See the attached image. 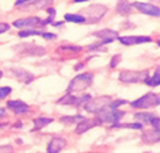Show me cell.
Segmentation results:
<instances>
[{
	"instance_id": "obj_13",
	"label": "cell",
	"mask_w": 160,
	"mask_h": 153,
	"mask_svg": "<svg viewBox=\"0 0 160 153\" xmlns=\"http://www.w3.org/2000/svg\"><path fill=\"white\" fill-rule=\"evenodd\" d=\"M94 35L102 39V45H103V43L113 42L114 39H118V34H117V31H114V30H102V31H97V33H95Z\"/></svg>"
},
{
	"instance_id": "obj_29",
	"label": "cell",
	"mask_w": 160,
	"mask_h": 153,
	"mask_svg": "<svg viewBox=\"0 0 160 153\" xmlns=\"http://www.w3.org/2000/svg\"><path fill=\"white\" fill-rule=\"evenodd\" d=\"M31 0H17L15 2V6H21V4H25V3H29Z\"/></svg>"
},
{
	"instance_id": "obj_6",
	"label": "cell",
	"mask_w": 160,
	"mask_h": 153,
	"mask_svg": "<svg viewBox=\"0 0 160 153\" xmlns=\"http://www.w3.org/2000/svg\"><path fill=\"white\" fill-rule=\"evenodd\" d=\"M106 10H107V8H106L105 6H102V4H94V6L87 7V8L83 10V14L87 15L86 22H87V21H88V23L97 22L98 19H101L103 15H105Z\"/></svg>"
},
{
	"instance_id": "obj_10",
	"label": "cell",
	"mask_w": 160,
	"mask_h": 153,
	"mask_svg": "<svg viewBox=\"0 0 160 153\" xmlns=\"http://www.w3.org/2000/svg\"><path fill=\"white\" fill-rule=\"evenodd\" d=\"M119 42L123 43V45H140V43H145V42H151L149 37H145V35H138V37H134V35H128V37H118Z\"/></svg>"
},
{
	"instance_id": "obj_28",
	"label": "cell",
	"mask_w": 160,
	"mask_h": 153,
	"mask_svg": "<svg viewBox=\"0 0 160 153\" xmlns=\"http://www.w3.org/2000/svg\"><path fill=\"white\" fill-rule=\"evenodd\" d=\"M10 29V26L7 25V23H0V34L4 33V31H7Z\"/></svg>"
},
{
	"instance_id": "obj_21",
	"label": "cell",
	"mask_w": 160,
	"mask_h": 153,
	"mask_svg": "<svg viewBox=\"0 0 160 153\" xmlns=\"http://www.w3.org/2000/svg\"><path fill=\"white\" fill-rule=\"evenodd\" d=\"M65 21L72 23H86V18L83 15H76V14H67Z\"/></svg>"
},
{
	"instance_id": "obj_4",
	"label": "cell",
	"mask_w": 160,
	"mask_h": 153,
	"mask_svg": "<svg viewBox=\"0 0 160 153\" xmlns=\"http://www.w3.org/2000/svg\"><path fill=\"white\" fill-rule=\"evenodd\" d=\"M111 102L110 96H101V98H90L87 102L83 104L84 110L90 111V112H98L101 108L109 106Z\"/></svg>"
},
{
	"instance_id": "obj_16",
	"label": "cell",
	"mask_w": 160,
	"mask_h": 153,
	"mask_svg": "<svg viewBox=\"0 0 160 153\" xmlns=\"http://www.w3.org/2000/svg\"><path fill=\"white\" fill-rule=\"evenodd\" d=\"M31 35H41V37L48 38V39L56 38V34H48V33H43V31H38V30H34V29L23 30V31H21V33H19V37H31Z\"/></svg>"
},
{
	"instance_id": "obj_8",
	"label": "cell",
	"mask_w": 160,
	"mask_h": 153,
	"mask_svg": "<svg viewBox=\"0 0 160 153\" xmlns=\"http://www.w3.org/2000/svg\"><path fill=\"white\" fill-rule=\"evenodd\" d=\"M45 23L43 21H41L39 18H26V19H18V21L14 22L15 27H22V29H35L38 26H43Z\"/></svg>"
},
{
	"instance_id": "obj_33",
	"label": "cell",
	"mask_w": 160,
	"mask_h": 153,
	"mask_svg": "<svg viewBox=\"0 0 160 153\" xmlns=\"http://www.w3.org/2000/svg\"><path fill=\"white\" fill-rule=\"evenodd\" d=\"M158 45H159V46H160V39H159V41H158Z\"/></svg>"
},
{
	"instance_id": "obj_9",
	"label": "cell",
	"mask_w": 160,
	"mask_h": 153,
	"mask_svg": "<svg viewBox=\"0 0 160 153\" xmlns=\"http://www.w3.org/2000/svg\"><path fill=\"white\" fill-rule=\"evenodd\" d=\"M133 7H136L140 12L145 14V15H151V17H160V8L149 3H134Z\"/></svg>"
},
{
	"instance_id": "obj_31",
	"label": "cell",
	"mask_w": 160,
	"mask_h": 153,
	"mask_svg": "<svg viewBox=\"0 0 160 153\" xmlns=\"http://www.w3.org/2000/svg\"><path fill=\"white\" fill-rule=\"evenodd\" d=\"M156 72H159V73H160V65H159L158 68H156Z\"/></svg>"
},
{
	"instance_id": "obj_2",
	"label": "cell",
	"mask_w": 160,
	"mask_h": 153,
	"mask_svg": "<svg viewBox=\"0 0 160 153\" xmlns=\"http://www.w3.org/2000/svg\"><path fill=\"white\" fill-rule=\"evenodd\" d=\"M92 83V75L91 73H83L79 75L69 83L68 87V92H82L86 88H88Z\"/></svg>"
},
{
	"instance_id": "obj_12",
	"label": "cell",
	"mask_w": 160,
	"mask_h": 153,
	"mask_svg": "<svg viewBox=\"0 0 160 153\" xmlns=\"http://www.w3.org/2000/svg\"><path fill=\"white\" fill-rule=\"evenodd\" d=\"M101 123L99 122V119H87V118H83L82 121L79 122V125L76 126V133H79V134H82V133H84L86 130H88V129L94 127V126H98V125Z\"/></svg>"
},
{
	"instance_id": "obj_20",
	"label": "cell",
	"mask_w": 160,
	"mask_h": 153,
	"mask_svg": "<svg viewBox=\"0 0 160 153\" xmlns=\"http://www.w3.org/2000/svg\"><path fill=\"white\" fill-rule=\"evenodd\" d=\"M134 118L141 121V123H151L155 116L151 112H137V114H134Z\"/></svg>"
},
{
	"instance_id": "obj_5",
	"label": "cell",
	"mask_w": 160,
	"mask_h": 153,
	"mask_svg": "<svg viewBox=\"0 0 160 153\" xmlns=\"http://www.w3.org/2000/svg\"><path fill=\"white\" fill-rule=\"evenodd\" d=\"M119 80L123 83H140V81H145V79L148 77V72L147 71H122L119 72Z\"/></svg>"
},
{
	"instance_id": "obj_25",
	"label": "cell",
	"mask_w": 160,
	"mask_h": 153,
	"mask_svg": "<svg viewBox=\"0 0 160 153\" xmlns=\"http://www.w3.org/2000/svg\"><path fill=\"white\" fill-rule=\"evenodd\" d=\"M118 61H121V54H115L113 60H111V62H110V67L111 68H114V67H117V62Z\"/></svg>"
},
{
	"instance_id": "obj_30",
	"label": "cell",
	"mask_w": 160,
	"mask_h": 153,
	"mask_svg": "<svg viewBox=\"0 0 160 153\" xmlns=\"http://www.w3.org/2000/svg\"><path fill=\"white\" fill-rule=\"evenodd\" d=\"M73 2H76V3H82V2H87V0H73Z\"/></svg>"
},
{
	"instance_id": "obj_3",
	"label": "cell",
	"mask_w": 160,
	"mask_h": 153,
	"mask_svg": "<svg viewBox=\"0 0 160 153\" xmlns=\"http://www.w3.org/2000/svg\"><path fill=\"white\" fill-rule=\"evenodd\" d=\"M160 104V95L158 94H145L141 98H138L137 100L132 102V106L136 108H153Z\"/></svg>"
},
{
	"instance_id": "obj_26",
	"label": "cell",
	"mask_w": 160,
	"mask_h": 153,
	"mask_svg": "<svg viewBox=\"0 0 160 153\" xmlns=\"http://www.w3.org/2000/svg\"><path fill=\"white\" fill-rule=\"evenodd\" d=\"M125 103H126L125 100H114V102H110V106H111V107H115V108H117V107L121 106V104H125Z\"/></svg>"
},
{
	"instance_id": "obj_11",
	"label": "cell",
	"mask_w": 160,
	"mask_h": 153,
	"mask_svg": "<svg viewBox=\"0 0 160 153\" xmlns=\"http://www.w3.org/2000/svg\"><path fill=\"white\" fill-rule=\"evenodd\" d=\"M7 107L11 108L18 115L26 114V112L30 111V107L25 102H22V100H10V102H7Z\"/></svg>"
},
{
	"instance_id": "obj_17",
	"label": "cell",
	"mask_w": 160,
	"mask_h": 153,
	"mask_svg": "<svg viewBox=\"0 0 160 153\" xmlns=\"http://www.w3.org/2000/svg\"><path fill=\"white\" fill-rule=\"evenodd\" d=\"M12 72H14V75L17 76V79L23 83H30L31 80H33V75L25 69H14Z\"/></svg>"
},
{
	"instance_id": "obj_23",
	"label": "cell",
	"mask_w": 160,
	"mask_h": 153,
	"mask_svg": "<svg viewBox=\"0 0 160 153\" xmlns=\"http://www.w3.org/2000/svg\"><path fill=\"white\" fill-rule=\"evenodd\" d=\"M84 116L82 115H76V116H61V122L69 125V123H75V122H80Z\"/></svg>"
},
{
	"instance_id": "obj_35",
	"label": "cell",
	"mask_w": 160,
	"mask_h": 153,
	"mask_svg": "<svg viewBox=\"0 0 160 153\" xmlns=\"http://www.w3.org/2000/svg\"><path fill=\"white\" fill-rule=\"evenodd\" d=\"M158 2H159V0H158Z\"/></svg>"
},
{
	"instance_id": "obj_19",
	"label": "cell",
	"mask_w": 160,
	"mask_h": 153,
	"mask_svg": "<svg viewBox=\"0 0 160 153\" xmlns=\"http://www.w3.org/2000/svg\"><path fill=\"white\" fill-rule=\"evenodd\" d=\"M144 83H145L147 86H149V87H158V86H160V73L155 71L153 76H148Z\"/></svg>"
},
{
	"instance_id": "obj_7",
	"label": "cell",
	"mask_w": 160,
	"mask_h": 153,
	"mask_svg": "<svg viewBox=\"0 0 160 153\" xmlns=\"http://www.w3.org/2000/svg\"><path fill=\"white\" fill-rule=\"evenodd\" d=\"M91 98L90 95L84 96H72V95H65L58 100L60 104H68V106H83L87 100Z\"/></svg>"
},
{
	"instance_id": "obj_22",
	"label": "cell",
	"mask_w": 160,
	"mask_h": 153,
	"mask_svg": "<svg viewBox=\"0 0 160 153\" xmlns=\"http://www.w3.org/2000/svg\"><path fill=\"white\" fill-rule=\"evenodd\" d=\"M52 118H37V119H34V130H39V129H42L43 126H46V125H49L52 122Z\"/></svg>"
},
{
	"instance_id": "obj_18",
	"label": "cell",
	"mask_w": 160,
	"mask_h": 153,
	"mask_svg": "<svg viewBox=\"0 0 160 153\" xmlns=\"http://www.w3.org/2000/svg\"><path fill=\"white\" fill-rule=\"evenodd\" d=\"M117 10H118V14L128 15V14H130V11H132V6L126 2V0H119L118 4H117Z\"/></svg>"
},
{
	"instance_id": "obj_1",
	"label": "cell",
	"mask_w": 160,
	"mask_h": 153,
	"mask_svg": "<svg viewBox=\"0 0 160 153\" xmlns=\"http://www.w3.org/2000/svg\"><path fill=\"white\" fill-rule=\"evenodd\" d=\"M123 115H125V112L119 111L115 107H111L110 104L101 108L97 112V118L99 119V122H105V123H117L122 119Z\"/></svg>"
},
{
	"instance_id": "obj_14",
	"label": "cell",
	"mask_w": 160,
	"mask_h": 153,
	"mask_svg": "<svg viewBox=\"0 0 160 153\" xmlns=\"http://www.w3.org/2000/svg\"><path fill=\"white\" fill-rule=\"evenodd\" d=\"M65 140L62 138H58V137H56V138H52L49 145H48V152L49 153H56V152H60L62 148H65Z\"/></svg>"
},
{
	"instance_id": "obj_15",
	"label": "cell",
	"mask_w": 160,
	"mask_h": 153,
	"mask_svg": "<svg viewBox=\"0 0 160 153\" xmlns=\"http://www.w3.org/2000/svg\"><path fill=\"white\" fill-rule=\"evenodd\" d=\"M142 140L148 144H153L160 141V129L155 127V130H148L142 134Z\"/></svg>"
},
{
	"instance_id": "obj_27",
	"label": "cell",
	"mask_w": 160,
	"mask_h": 153,
	"mask_svg": "<svg viewBox=\"0 0 160 153\" xmlns=\"http://www.w3.org/2000/svg\"><path fill=\"white\" fill-rule=\"evenodd\" d=\"M151 125L153 127L160 129V118H153V119H152V122H151Z\"/></svg>"
},
{
	"instance_id": "obj_34",
	"label": "cell",
	"mask_w": 160,
	"mask_h": 153,
	"mask_svg": "<svg viewBox=\"0 0 160 153\" xmlns=\"http://www.w3.org/2000/svg\"><path fill=\"white\" fill-rule=\"evenodd\" d=\"M0 127H2V125H0Z\"/></svg>"
},
{
	"instance_id": "obj_24",
	"label": "cell",
	"mask_w": 160,
	"mask_h": 153,
	"mask_svg": "<svg viewBox=\"0 0 160 153\" xmlns=\"http://www.w3.org/2000/svg\"><path fill=\"white\" fill-rule=\"evenodd\" d=\"M11 91H12L11 87H0V100L7 98V96L11 94Z\"/></svg>"
},
{
	"instance_id": "obj_32",
	"label": "cell",
	"mask_w": 160,
	"mask_h": 153,
	"mask_svg": "<svg viewBox=\"0 0 160 153\" xmlns=\"http://www.w3.org/2000/svg\"><path fill=\"white\" fill-rule=\"evenodd\" d=\"M2 76H3V73H2V71H0V79H2Z\"/></svg>"
}]
</instances>
